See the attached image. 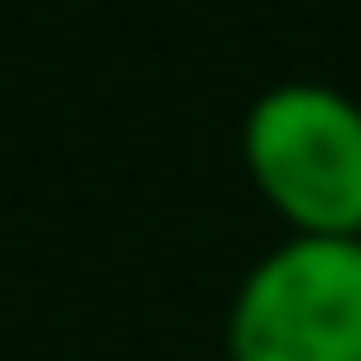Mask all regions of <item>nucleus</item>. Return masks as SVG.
I'll list each match as a JSON object with an SVG mask.
<instances>
[{"label": "nucleus", "instance_id": "nucleus-1", "mask_svg": "<svg viewBox=\"0 0 361 361\" xmlns=\"http://www.w3.org/2000/svg\"><path fill=\"white\" fill-rule=\"evenodd\" d=\"M241 165L286 235H361V102L336 82H273L241 114Z\"/></svg>", "mask_w": 361, "mask_h": 361}, {"label": "nucleus", "instance_id": "nucleus-2", "mask_svg": "<svg viewBox=\"0 0 361 361\" xmlns=\"http://www.w3.org/2000/svg\"><path fill=\"white\" fill-rule=\"evenodd\" d=\"M228 361H361V235H286L228 298Z\"/></svg>", "mask_w": 361, "mask_h": 361}]
</instances>
